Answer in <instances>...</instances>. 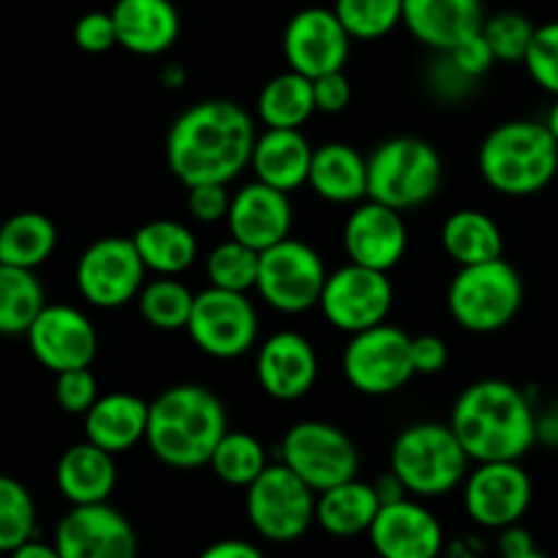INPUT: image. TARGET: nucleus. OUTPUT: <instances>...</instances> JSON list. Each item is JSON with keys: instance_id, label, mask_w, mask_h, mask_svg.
<instances>
[{"instance_id": "35", "label": "nucleus", "mask_w": 558, "mask_h": 558, "mask_svg": "<svg viewBox=\"0 0 558 558\" xmlns=\"http://www.w3.org/2000/svg\"><path fill=\"white\" fill-rule=\"evenodd\" d=\"M196 294L178 276H156L145 281L136 305L140 316L150 327L163 332H178L189 327Z\"/></svg>"}, {"instance_id": "19", "label": "nucleus", "mask_w": 558, "mask_h": 558, "mask_svg": "<svg viewBox=\"0 0 558 558\" xmlns=\"http://www.w3.org/2000/svg\"><path fill=\"white\" fill-rule=\"evenodd\" d=\"M343 248L354 265L390 272L392 267L401 265L409 248L403 213L376 199L360 202L343 223Z\"/></svg>"}, {"instance_id": "53", "label": "nucleus", "mask_w": 558, "mask_h": 558, "mask_svg": "<svg viewBox=\"0 0 558 558\" xmlns=\"http://www.w3.org/2000/svg\"><path fill=\"white\" fill-rule=\"evenodd\" d=\"M11 558H63L58 554V548H54V543H41V539H27L25 545H20L16 550H11L9 554Z\"/></svg>"}, {"instance_id": "56", "label": "nucleus", "mask_w": 558, "mask_h": 558, "mask_svg": "<svg viewBox=\"0 0 558 558\" xmlns=\"http://www.w3.org/2000/svg\"><path fill=\"white\" fill-rule=\"evenodd\" d=\"M515 558H548V556H545L543 550H537V548H534L532 554H523V556H515Z\"/></svg>"}, {"instance_id": "27", "label": "nucleus", "mask_w": 558, "mask_h": 558, "mask_svg": "<svg viewBox=\"0 0 558 558\" xmlns=\"http://www.w3.org/2000/svg\"><path fill=\"white\" fill-rule=\"evenodd\" d=\"M54 485L69 505H101L118 485V466L112 452L93 441L71 445L54 466Z\"/></svg>"}, {"instance_id": "41", "label": "nucleus", "mask_w": 558, "mask_h": 558, "mask_svg": "<svg viewBox=\"0 0 558 558\" xmlns=\"http://www.w3.org/2000/svg\"><path fill=\"white\" fill-rule=\"evenodd\" d=\"M529 76L550 96H558V22H545L534 31L526 60Z\"/></svg>"}, {"instance_id": "30", "label": "nucleus", "mask_w": 558, "mask_h": 558, "mask_svg": "<svg viewBox=\"0 0 558 558\" xmlns=\"http://www.w3.org/2000/svg\"><path fill=\"white\" fill-rule=\"evenodd\" d=\"M136 251L145 262L147 272L156 276H183L199 256V243L185 223L172 218H156L136 229Z\"/></svg>"}, {"instance_id": "45", "label": "nucleus", "mask_w": 558, "mask_h": 558, "mask_svg": "<svg viewBox=\"0 0 558 558\" xmlns=\"http://www.w3.org/2000/svg\"><path fill=\"white\" fill-rule=\"evenodd\" d=\"M314 98L316 112L322 114H341L352 104V82L343 71H332V74L314 80Z\"/></svg>"}, {"instance_id": "51", "label": "nucleus", "mask_w": 558, "mask_h": 558, "mask_svg": "<svg viewBox=\"0 0 558 558\" xmlns=\"http://www.w3.org/2000/svg\"><path fill=\"white\" fill-rule=\"evenodd\" d=\"M374 490H376V496H379L381 505H392V501H401V499H409V496H412L407 490V485H403V480L398 477L392 469L387 474H381L379 480H376Z\"/></svg>"}, {"instance_id": "32", "label": "nucleus", "mask_w": 558, "mask_h": 558, "mask_svg": "<svg viewBox=\"0 0 558 558\" xmlns=\"http://www.w3.org/2000/svg\"><path fill=\"white\" fill-rule=\"evenodd\" d=\"M58 248V227L36 210L14 213L0 223V265L36 270Z\"/></svg>"}, {"instance_id": "18", "label": "nucleus", "mask_w": 558, "mask_h": 558, "mask_svg": "<svg viewBox=\"0 0 558 558\" xmlns=\"http://www.w3.org/2000/svg\"><path fill=\"white\" fill-rule=\"evenodd\" d=\"M25 338L36 363L52 374L90 368L98 352L96 327L74 305H44Z\"/></svg>"}, {"instance_id": "29", "label": "nucleus", "mask_w": 558, "mask_h": 558, "mask_svg": "<svg viewBox=\"0 0 558 558\" xmlns=\"http://www.w3.org/2000/svg\"><path fill=\"white\" fill-rule=\"evenodd\" d=\"M379 510L381 501L374 483H363L357 477L316 494V526L338 539L368 534Z\"/></svg>"}, {"instance_id": "21", "label": "nucleus", "mask_w": 558, "mask_h": 558, "mask_svg": "<svg viewBox=\"0 0 558 558\" xmlns=\"http://www.w3.org/2000/svg\"><path fill=\"white\" fill-rule=\"evenodd\" d=\"M319 376L316 349L303 332H272L256 354V379L259 387L276 401H300L308 396Z\"/></svg>"}, {"instance_id": "28", "label": "nucleus", "mask_w": 558, "mask_h": 558, "mask_svg": "<svg viewBox=\"0 0 558 558\" xmlns=\"http://www.w3.org/2000/svg\"><path fill=\"white\" fill-rule=\"evenodd\" d=\"M150 403L142 401L134 392H107L98 396L90 412L85 414V439L101 450L129 452L147 436Z\"/></svg>"}, {"instance_id": "55", "label": "nucleus", "mask_w": 558, "mask_h": 558, "mask_svg": "<svg viewBox=\"0 0 558 558\" xmlns=\"http://www.w3.org/2000/svg\"><path fill=\"white\" fill-rule=\"evenodd\" d=\"M545 125H548V129H550V134H554V140L558 142V96H556L554 107H550L548 118H545Z\"/></svg>"}, {"instance_id": "4", "label": "nucleus", "mask_w": 558, "mask_h": 558, "mask_svg": "<svg viewBox=\"0 0 558 558\" xmlns=\"http://www.w3.org/2000/svg\"><path fill=\"white\" fill-rule=\"evenodd\" d=\"M477 167L496 194L534 196L554 183L558 142L539 120H507L485 134Z\"/></svg>"}, {"instance_id": "15", "label": "nucleus", "mask_w": 558, "mask_h": 558, "mask_svg": "<svg viewBox=\"0 0 558 558\" xmlns=\"http://www.w3.org/2000/svg\"><path fill=\"white\" fill-rule=\"evenodd\" d=\"M532 477L521 461L477 463L463 480V510L477 526L501 529L515 526L532 505Z\"/></svg>"}, {"instance_id": "37", "label": "nucleus", "mask_w": 558, "mask_h": 558, "mask_svg": "<svg viewBox=\"0 0 558 558\" xmlns=\"http://www.w3.org/2000/svg\"><path fill=\"white\" fill-rule=\"evenodd\" d=\"M332 11L352 41H379L403 25V0H336Z\"/></svg>"}, {"instance_id": "34", "label": "nucleus", "mask_w": 558, "mask_h": 558, "mask_svg": "<svg viewBox=\"0 0 558 558\" xmlns=\"http://www.w3.org/2000/svg\"><path fill=\"white\" fill-rule=\"evenodd\" d=\"M47 300L36 270L0 265V336H25Z\"/></svg>"}, {"instance_id": "10", "label": "nucleus", "mask_w": 558, "mask_h": 558, "mask_svg": "<svg viewBox=\"0 0 558 558\" xmlns=\"http://www.w3.org/2000/svg\"><path fill=\"white\" fill-rule=\"evenodd\" d=\"M341 368L349 385L363 396H392L417 376L412 363V336L387 322L354 332L343 349Z\"/></svg>"}, {"instance_id": "3", "label": "nucleus", "mask_w": 558, "mask_h": 558, "mask_svg": "<svg viewBox=\"0 0 558 558\" xmlns=\"http://www.w3.org/2000/svg\"><path fill=\"white\" fill-rule=\"evenodd\" d=\"M229 430L221 398L202 385H174L150 401L145 445L169 469L207 466Z\"/></svg>"}, {"instance_id": "12", "label": "nucleus", "mask_w": 558, "mask_h": 558, "mask_svg": "<svg viewBox=\"0 0 558 558\" xmlns=\"http://www.w3.org/2000/svg\"><path fill=\"white\" fill-rule=\"evenodd\" d=\"M185 332L213 360H234L251 352L259 338V314L248 292L207 287L196 294Z\"/></svg>"}, {"instance_id": "9", "label": "nucleus", "mask_w": 558, "mask_h": 558, "mask_svg": "<svg viewBox=\"0 0 558 558\" xmlns=\"http://www.w3.org/2000/svg\"><path fill=\"white\" fill-rule=\"evenodd\" d=\"M327 276L325 259L314 245L287 238L259 254L256 292L278 314H305L319 305Z\"/></svg>"}, {"instance_id": "13", "label": "nucleus", "mask_w": 558, "mask_h": 558, "mask_svg": "<svg viewBox=\"0 0 558 558\" xmlns=\"http://www.w3.org/2000/svg\"><path fill=\"white\" fill-rule=\"evenodd\" d=\"M145 276L147 267L134 240L120 238V234H109L87 245L76 259L74 270L82 300L104 311L123 308L131 300L140 298Z\"/></svg>"}, {"instance_id": "52", "label": "nucleus", "mask_w": 558, "mask_h": 558, "mask_svg": "<svg viewBox=\"0 0 558 558\" xmlns=\"http://www.w3.org/2000/svg\"><path fill=\"white\" fill-rule=\"evenodd\" d=\"M537 445L558 447V401L537 414Z\"/></svg>"}, {"instance_id": "2", "label": "nucleus", "mask_w": 558, "mask_h": 558, "mask_svg": "<svg viewBox=\"0 0 558 558\" xmlns=\"http://www.w3.org/2000/svg\"><path fill=\"white\" fill-rule=\"evenodd\" d=\"M450 428L474 463L521 461L537 445V412L526 390L505 379H480L456 398Z\"/></svg>"}, {"instance_id": "33", "label": "nucleus", "mask_w": 558, "mask_h": 558, "mask_svg": "<svg viewBox=\"0 0 558 558\" xmlns=\"http://www.w3.org/2000/svg\"><path fill=\"white\" fill-rule=\"evenodd\" d=\"M314 112V80L292 69L270 76L256 98V114L265 129H303Z\"/></svg>"}, {"instance_id": "8", "label": "nucleus", "mask_w": 558, "mask_h": 558, "mask_svg": "<svg viewBox=\"0 0 558 558\" xmlns=\"http://www.w3.org/2000/svg\"><path fill=\"white\" fill-rule=\"evenodd\" d=\"M245 515L267 543H294L316 523V490L283 461L270 463L245 488Z\"/></svg>"}, {"instance_id": "38", "label": "nucleus", "mask_w": 558, "mask_h": 558, "mask_svg": "<svg viewBox=\"0 0 558 558\" xmlns=\"http://www.w3.org/2000/svg\"><path fill=\"white\" fill-rule=\"evenodd\" d=\"M205 276L210 287L218 289H232V292L256 289L259 251H254L251 245L240 243L234 238L223 240L205 256Z\"/></svg>"}, {"instance_id": "20", "label": "nucleus", "mask_w": 558, "mask_h": 558, "mask_svg": "<svg viewBox=\"0 0 558 558\" xmlns=\"http://www.w3.org/2000/svg\"><path fill=\"white\" fill-rule=\"evenodd\" d=\"M368 537L379 558H439L445 550L439 518L412 496L381 505Z\"/></svg>"}, {"instance_id": "17", "label": "nucleus", "mask_w": 558, "mask_h": 558, "mask_svg": "<svg viewBox=\"0 0 558 558\" xmlns=\"http://www.w3.org/2000/svg\"><path fill=\"white\" fill-rule=\"evenodd\" d=\"M54 548L63 558H136L134 526L109 501L71 505L54 526Z\"/></svg>"}, {"instance_id": "25", "label": "nucleus", "mask_w": 558, "mask_h": 558, "mask_svg": "<svg viewBox=\"0 0 558 558\" xmlns=\"http://www.w3.org/2000/svg\"><path fill=\"white\" fill-rule=\"evenodd\" d=\"M314 147L305 140L303 129H265L256 136L251 153V172L259 183L292 194L308 185Z\"/></svg>"}, {"instance_id": "22", "label": "nucleus", "mask_w": 558, "mask_h": 558, "mask_svg": "<svg viewBox=\"0 0 558 558\" xmlns=\"http://www.w3.org/2000/svg\"><path fill=\"white\" fill-rule=\"evenodd\" d=\"M292 221L289 194L272 189V185L254 180L232 194V207L227 216L229 238L251 245L259 254L270 245L292 238Z\"/></svg>"}, {"instance_id": "43", "label": "nucleus", "mask_w": 558, "mask_h": 558, "mask_svg": "<svg viewBox=\"0 0 558 558\" xmlns=\"http://www.w3.org/2000/svg\"><path fill=\"white\" fill-rule=\"evenodd\" d=\"M74 44L87 54H104L118 47V31L109 11H87L74 25Z\"/></svg>"}, {"instance_id": "26", "label": "nucleus", "mask_w": 558, "mask_h": 558, "mask_svg": "<svg viewBox=\"0 0 558 558\" xmlns=\"http://www.w3.org/2000/svg\"><path fill=\"white\" fill-rule=\"evenodd\" d=\"M308 185L330 205H360L368 199V158L347 142L314 147Z\"/></svg>"}, {"instance_id": "11", "label": "nucleus", "mask_w": 558, "mask_h": 558, "mask_svg": "<svg viewBox=\"0 0 558 558\" xmlns=\"http://www.w3.org/2000/svg\"><path fill=\"white\" fill-rule=\"evenodd\" d=\"M281 461L316 494L354 480L360 472V452L347 430L322 420H303L283 434Z\"/></svg>"}, {"instance_id": "5", "label": "nucleus", "mask_w": 558, "mask_h": 558, "mask_svg": "<svg viewBox=\"0 0 558 558\" xmlns=\"http://www.w3.org/2000/svg\"><path fill=\"white\" fill-rule=\"evenodd\" d=\"M472 458L466 456L450 423H414L396 436L390 469L407 490L420 499L447 496L463 485Z\"/></svg>"}, {"instance_id": "54", "label": "nucleus", "mask_w": 558, "mask_h": 558, "mask_svg": "<svg viewBox=\"0 0 558 558\" xmlns=\"http://www.w3.org/2000/svg\"><path fill=\"white\" fill-rule=\"evenodd\" d=\"M163 87H180L185 82V69L180 63H167L161 71Z\"/></svg>"}, {"instance_id": "39", "label": "nucleus", "mask_w": 558, "mask_h": 558, "mask_svg": "<svg viewBox=\"0 0 558 558\" xmlns=\"http://www.w3.org/2000/svg\"><path fill=\"white\" fill-rule=\"evenodd\" d=\"M36 537V501L20 480L0 474V554Z\"/></svg>"}, {"instance_id": "49", "label": "nucleus", "mask_w": 558, "mask_h": 558, "mask_svg": "<svg viewBox=\"0 0 558 558\" xmlns=\"http://www.w3.org/2000/svg\"><path fill=\"white\" fill-rule=\"evenodd\" d=\"M196 558H265V554L248 539H218Z\"/></svg>"}, {"instance_id": "1", "label": "nucleus", "mask_w": 558, "mask_h": 558, "mask_svg": "<svg viewBox=\"0 0 558 558\" xmlns=\"http://www.w3.org/2000/svg\"><path fill=\"white\" fill-rule=\"evenodd\" d=\"M254 118L229 98H207L185 109L167 134V163L191 189L202 183L229 185L251 167L256 145Z\"/></svg>"}, {"instance_id": "46", "label": "nucleus", "mask_w": 558, "mask_h": 558, "mask_svg": "<svg viewBox=\"0 0 558 558\" xmlns=\"http://www.w3.org/2000/svg\"><path fill=\"white\" fill-rule=\"evenodd\" d=\"M447 54L456 60L458 69L466 71V74L474 76V80L485 76L496 65V54H494V49H490V44L485 41L483 31L474 33V36H469L466 41H461L456 49H450Z\"/></svg>"}, {"instance_id": "36", "label": "nucleus", "mask_w": 558, "mask_h": 558, "mask_svg": "<svg viewBox=\"0 0 558 558\" xmlns=\"http://www.w3.org/2000/svg\"><path fill=\"white\" fill-rule=\"evenodd\" d=\"M207 466L216 472L221 483L232 485V488H248L270 466V461H267L265 445L254 434H248V430H227Z\"/></svg>"}, {"instance_id": "16", "label": "nucleus", "mask_w": 558, "mask_h": 558, "mask_svg": "<svg viewBox=\"0 0 558 558\" xmlns=\"http://www.w3.org/2000/svg\"><path fill=\"white\" fill-rule=\"evenodd\" d=\"M283 58L287 65L308 80L347 69L352 54V36L332 9L308 5L298 11L283 27Z\"/></svg>"}, {"instance_id": "47", "label": "nucleus", "mask_w": 558, "mask_h": 558, "mask_svg": "<svg viewBox=\"0 0 558 558\" xmlns=\"http://www.w3.org/2000/svg\"><path fill=\"white\" fill-rule=\"evenodd\" d=\"M412 363H414V374L423 376H434L441 374L450 363V349H447L445 338L439 336H414L412 338Z\"/></svg>"}, {"instance_id": "24", "label": "nucleus", "mask_w": 558, "mask_h": 558, "mask_svg": "<svg viewBox=\"0 0 558 558\" xmlns=\"http://www.w3.org/2000/svg\"><path fill=\"white\" fill-rule=\"evenodd\" d=\"M118 47L131 54L156 58L174 47L180 36V14L172 0H118L112 5Z\"/></svg>"}, {"instance_id": "48", "label": "nucleus", "mask_w": 558, "mask_h": 558, "mask_svg": "<svg viewBox=\"0 0 558 558\" xmlns=\"http://www.w3.org/2000/svg\"><path fill=\"white\" fill-rule=\"evenodd\" d=\"M439 63L430 69V87H434V93H439V96L445 98H463L469 90L474 87V76H469L466 71L458 69L456 60L450 58L447 52H439Z\"/></svg>"}, {"instance_id": "31", "label": "nucleus", "mask_w": 558, "mask_h": 558, "mask_svg": "<svg viewBox=\"0 0 558 558\" xmlns=\"http://www.w3.org/2000/svg\"><path fill=\"white\" fill-rule=\"evenodd\" d=\"M441 248L458 267L499 259L505 254V234L499 223L483 210H458L441 227Z\"/></svg>"}, {"instance_id": "7", "label": "nucleus", "mask_w": 558, "mask_h": 558, "mask_svg": "<svg viewBox=\"0 0 558 558\" xmlns=\"http://www.w3.org/2000/svg\"><path fill=\"white\" fill-rule=\"evenodd\" d=\"M441 156L420 136H390L368 156V199L392 210H414L436 196Z\"/></svg>"}, {"instance_id": "6", "label": "nucleus", "mask_w": 558, "mask_h": 558, "mask_svg": "<svg viewBox=\"0 0 558 558\" xmlns=\"http://www.w3.org/2000/svg\"><path fill=\"white\" fill-rule=\"evenodd\" d=\"M523 305V278L505 256L461 267L447 289V311L458 327L477 336L499 332Z\"/></svg>"}, {"instance_id": "42", "label": "nucleus", "mask_w": 558, "mask_h": 558, "mask_svg": "<svg viewBox=\"0 0 558 558\" xmlns=\"http://www.w3.org/2000/svg\"><path fill=\"white\" fill-rule=\"evenodd\" d=\"M54 401L65 414L85 417L93 403L98 401V381L90 368H71L54 374Z\"/></svg>"}, {"instance_id": "40", "label": "nucleus", "mask_w": 558, "mask_h": 558, "mask_svg": "<svg viewBox=\"0 0 558 558\" xmlns=\"http://www.w3.org/2000/svg\"><path fill=\"white\" fill-rule=\"evenodd\" d=\"M534 31L532 20L518 11H501L483 22V36L496 54V63H523L532 44Z\"/></svg>"}, {"instance_id": "14", "label": "nucleus", "mask_w": 558, "mask_h": 558, "mask_svg": "<svg viewBox=\"0 0 558 558\" xmlns=\"http://www.w3.org/2000/svg\"><path fill=\"white\" fill-rule=\"evenodd\" d=\"M392 298L396 292L387 272L349 262L327 276L319 308L330 327L354 336L385 325L392 311Z\"/></svg>"}, {"instance_id": "23", "label": "nucleus", "mask_w": 558, "mask_h": 558, "mask_svg": "<svg viewBox=\"0 0 558 558\" xmlns=\"http://www.w3.org/2000/svg\"><path fill=\"white\" fill-rule=\"evenodd\" d=\"M483 22L480 0H403V27L434 52L456 49L483 31Z\"/></svg>"}, {"instance_id": "44", "label": "nucleus", "mask_w": 558, "mask_h": 558, "mask_svg": "<svg viewBox=\"0 0 558 558\" xmlns=\"http://www.w3.org/2000/svg\"><path fill=\"white\" fill-rule=\"evenodd\" d=\"M185 207H189L191 218H196L199 223L227 221L229 207H232V194H229L223 183L191 185L189 196H185Z\"/></svg>"}, {"instance_id": "50", "label": "nucleus", "mask_w": 558, "mask_h": 558, "mask_svg": "<svg viewBox=\"0 0 558 558\" xmlns=\"http://www.w3.org/2000/svg\"><path fill=\"white\" fill-rule=\"evenodd\" d=\"M532 550H534V537L521 526V523L501 529V534H499L501 558H515L523 554H532Z\"/></svg>"}]
</instances>
